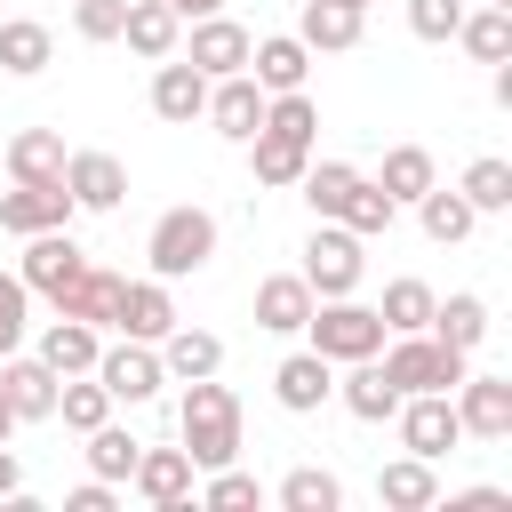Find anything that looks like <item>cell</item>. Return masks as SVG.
I'll return each instance as SVG.
<instances>
[{
    "label": "cell",
    "instance_id": "36",
    "mask_svg": "<svg viewBox=\"0 0 512 512\" xmlns=\"http://www.w3.org/2000/svg\"><path fill=\"white\" fill-rule=\"evenodd\" d=\"M352 184H360V168H352V160H304V176H296V192H304V208H312V216H344Z\"/></svg>",
    "mask_w": 512,
    "mask_h": 512
},
{
    "label": "cell",
    "instance_id": "16",
    "mask_svg": "<svg viewBox=\"0 0 512 512\" xmlns=\"http://www.w3.org/2000/svg\"><path fill=\"white\" fill-rule=\"evenodd\" d=\"M224 144H248L256 136V120H264V88L248 80V72H224V80H208V112H200Z\"/></svg>",
    "mask_w": 512,
    "mask_h": 512
},
{
    "label": "cell",
    "instance_id": "26",
    "mask_svg": "<svg viewBox=\"0 0 512 512\" xmlns=\"http://www.w3.org/2000/svg\"><path fill=\"white\" fill-rule=\"evenodd\" d=\"M96 352H104V328H88V320H64V312H56V320L40 328V360H48L56 376H88Z\"/></svg>",
    "mask_w": 512,
    "mask_h": 512
},
{
    "label": "cell",
    "instance_id": "33",
    "mask_svg": "<svg viewBox=\"0 0 512 512\" xmlns=\"http://www.w3.org/2000/svg\"><path fill=\"white\" fill-rule=\"evenodd\" d=\"M432 336L456 344V352H480V344H488V296H472V288L440 296V304H432Z\"/></svg>",
    "mask_w": 512,
    "mask_h": 512
},
{
    "label": "cell",
    "instance_id": "47",
    "mask_svg": "<svg viewBox=\"0 0 512 512\" xmlns=\"http://www.w3.org/2000/svg\"><path fill=\"white\" fill-rule=\"evenodd\" d=\"M112 504H120V488H112V480H96V472L64 496V512H112Z\"/></svg>",
    "mask_w": 512,
    "mask_h": 512
},
{
    "label": "cell",
    "instance_id": "32",
    "mask_svg": "<svg viewBox=\"0 0 512 512\" xmlns=\"http://www.w3.org/2000/svg\"><path fill=\"white\" fill-rule=\"evenodd\" d=\"M376 184H384V200H392V208H416V192H432V184H440V168H432V152H424V144H392V152H384V168H376Z\"/></svg>",
    "mask_w": 512,
    "mask_h": 512
},
{
    "label": "cell",
    "instance_id": "12",
    "mask_svg": "<svg viewBox=\"0 0 512 512\" xmlns=\"http://www.w3.org/2000/svg\"><path fill=\"white\" fill-rule=\"evenodd\" d=\"M56 384H64V376H56L40 352H24V344L0 360V392H8L16 424H48V416H56Z\"/></svg>",
    "mask_w": 512,
    "mask_h": 512
},
{
    "label": "cell",
    "instance_id": "20",
    "mask_svg": "<svg viewBox=\"0 0 512 512\" xmlns=\"http://www.w3.org/2000/svg\"><path fill=\"white\" fill-rule=\"evenodd\" d=\"M152 112H160L168 128H192V120L208 112V72H192L184 56H160V72H152Z\"/></svg>",
    "mask_w": 512,
    "mask_h": 512
},
{
    "label": "cell",
    "instance_id": "9",
    "mask_svg": "<svg viewBox=\"0 0 512 512\" xmlns=\"http://www.w3.org/2000/svg\"><path fill=\"white\" fill-rule=\"evenodd\" d=\"M80 264H88V248L72 240V224H56V232H32V240H24L16 280H24L32 296H48V304H56V296L72 288V272H80Z\"/></svg>",
    "mask_w": 512,
    "mask_h": 512
},
{
    "label": "cell",
    "instance_id": "22",
    "mask_svg": "<svg viewBox=\"0 0 512 512\" xmlns=\"http://www.w3.org/2000/svg\"><path fill=\"white\" fill-rule=\"evenodd\" d=\"M120 280H128V272L80 264V272H72V288L56 296V312H64V320H88V328H104V336H112V312H120Z\"/></svg>",
    "mask_w": 512,
    "mask_h": 512
},
{
    "label": "cell",
    "instance_id": "19",
    "mask_svg": "<svg viewBox=\"0 0 512 512\" xmlns=\"http://www.w3.org/2000/svg\"><path fill=\"white\" fill-rule=\"evenodd\" d=\"M312 288H304V272H264L256 280V328L264 336H304V320H312Z\"/></svg>",
    "mask_w": 512,
    "mask_h": 512
},
{
    "label": "cell",
    "instance_id": "4",
    "mask_svg": "<svg viewBox=\"0 0 512 512\" xmlns=\"http://www.w3.org/2000/svg\"><path fill=\"white\" fill-rule=\"evenodd\" d=\"M376 368H384L400 392H456L464 368H472V352H456V344H440L432 328H416V336H384Z\"/></svg>",
    "mask_w": 512,
    "mask_h": 512
},
{
    "label": "cell",
    "instance_id": "42",
    "mask_svg": "<svg viewBox=\"0 0 512 512\" xmlns=\"http://www.w3.org/2000/svg\"><path fill=\"white\" fill-rule=\"evenodd\" d=\"M56 416H64V432H96V424L112 416V392H104L96 376H64V384H56Z\"/></svg>",
    "mask_w": 512,
    "mask_h": 512
},
{
    "label": "cell",
    "instance_id": "18",
    "mask_svg": "<svg viewBox=\"0 0 512 512\" xmlns=\"http://www.w3.org/2000/svg\"><path fill=\"white\" fill-rule=\"evenodd\" d=\"M248 80H256L264 96L304 88V80H312V48H304L296 32H264V40H248Z\"/></svg>",
    "mask_w": 512,
    "mask_h": 512
},
{
    "label": "cell",
    "instance_id": "39",
    "mask_svg": "<svg viewBox=\"0 0 512 512\" xmlns=\"http://www.w3.org/2000/svg\"><path fill=\"white\" fill-rule=\"evenodd\" d=\"M192 504H208V512H256V504H264V488H256V472L216 464L208 480H192Z\"/></svg>",
    "mask_w": 512,
    "mask_h": 512
},
{
    "label": "cell",
    "instance_id": "48",
    "mask_svg": "<svg viewBox=\"0 0 512 512\" xmlns=\"http://www.w3.org/2000/svg\"><path fill=\"white\" fill-rule=\"evenodd\" d=\"M24 496V464H16V448L0 440V504H16Z\"/></svg>",
    "mask_w": 512,
    "mask_h": 512
},
{
    "label": "cell",
    "instance_id": "2",
    "mask_svg": "<svg viewBox=\"0 0 512 512\" xmlns=\"http://www.w3.org/2000/svg\"><path fill=\"white\" fill-rule=\"evenodd\" d=\"M216 216L200 208V200H184V208H168L152 232H144V264H152V280H192V272H208L216 264Z\"/></svg>",
    "mask_w": 512,
    "mask_h": 512
},
{
    "label": "cell",
    "instance_id": "43",
    "mask_svg": "<svg viewBox=\"0 0 512 512\" xmlns=\"http://www.w3.org/2000/svg\"><path fill=\"white\" fill-rule=\"evenodd\" d=\"M392 216H400V208H392V200H384V184H376V176H360V184H352V200H344V216H336V224H352V232H360V240H376V232H392Z\"/></svg>",
    "mask_w": 512,
    "mask_h": 512
},
{
    "label": "cell",
    "instance_id": "25",
    "mask_svg": "<svg viewBox=\"0 0 512 512\" xmlns=\"http://www.w3.org/2000/svg\"><path fill=\"white\" fill-rule=\"evenodd\" d=\"M48 64H56V32L40 16H0V72L8 80H32Z\"/></svg>",
    "mask_w": 512,
    "mask_h": 512
},
{
    "label": "cell",
    "instance_id": "5",
    "mask_svg": "<svg viewBox=\"0 0 512 512\" xmlns=\"http://www.w3.org/2000/svg\"><path fill=\"white\" fill-rule=\"evenodd\" d=\"M296 272H304L312 296H352L368 280V240L352 224H336V216H312V240H304V264Z\"/></svg>",
    "mask_w": 512,
    "mask_h": 512
},
{
    "label": "cell",
    "instance_id": "23",
    "mask_svg": "<svg viewBox=\"0 0 512 512\" xmlns=\"http://www.w3.org/2000/svg\"><path fill=\"white\" fill-rule=\"evenodd\" d=\"M376 504H384V512H432V504H440V472H432L424 456H392V464L376 472Z\"/></svg>",
    "mask_w": 512,
    "mask_h": 512
},
{
    "label": "cell",
    "instance_id": "11",
    "mask_svg": "<svg viewBox=\"0 0 512 512\" xmlns=\"http://www.w3.org/2000/svg\"><path fill=\"white\" fill-rule=\"evenodd\" d=\"M248 24H232L224 8L216 16H192V40H184V64L192 72H208V80H224V72H248Z\"/></svg>",
    "mask_w": 512,
    "mask_h": 512
},
{
    "label": "cell",
    "instance_id": "53",
    "mask_svg": "<svg viewBox=\"0 0 512 512\" xmlns=\"http://www.w3.org/2000/svg\"><path fill=\"white\" fill-rule=\"evenodd\" d=\"M496 8H512V0H496Z\"/></svg>",
    "mask_w": 512,
    "mask_h": 512
},
{
    "label": "cell",
    "instance_id": "17",
    "mask_svg": "<svg viewBox=\"0 0 512 512\" xmlns=\"http://www.w3.org/2000/svg\"><path fill=\"white\" fill-rule=\"evenodd\" d=\"M168 328H176V296H168V280H120V312H112V336L160 344Z\"/></svg>",
    "mask_w": 512,
    "mask_h": 512
},
{
    "label": "cell",
    "instance_id": "27",
    "mask_svg": "<svg viewBox=\"0 0 512 512\" xmlns=\"http://www.w3.org/2000/svg\"><path fill=\"white\" fill-rule=\"evenodd\" d=\"M160 368H168V384H192V376H216L224 368V336H208V328H168L160 336Z\"/></svg>",
    "mask_w": 512,
    "mask_h": 512
},
{
    "label": "cell",
    "instance_id": "14",
    "mask_svg": "<svg viewBox=\"0 0 512 512\" xmlns=\"http://www.w3.org/2000/svg\"><path fill=\"white\" fill-rule=\"evenodd\" d=\"M192 456L184 448H136V472H128V488L152 504V512H184L192 504Z\"/></svg>",
    "mask_w": 512,
    "mask_h": 512
},
{
    "label": "cell",
    "instance_id": "31",
    "mask_svg": "<svg viewBox=\"0 0 512 512\" xmlns=\"http://www.w3.org/2000/svg\"><path fill=\"white\" fill-rule=\"evenodd\" d=\"M456 48H464L472 64H504V56H512V8H496V0L464 8V24H456Z\"/></svg>",
    "mask_w": 512,
    "mask_h": 512
},
{
    "label": "cell",
    "instance_id": "34",
    "mask_svg": "<svg viewBox=\"0 0 512 512\" xmlns=\"http://www.w3.org/2000/svg\"><path fill=\"white\" fill-rule=\"evenodd\" d=\"M0 160H8V176H16V184H40V176H64V136H56V128H16Z\"/></svg>",
    "mask_w": 512,
    "mask_h": 512
},
{
    "label": "cell",
    "instance_id": "13",
    "mask_svg": "<svg viewBox=\"0 0 512 512\" xmlns=\"http://www.w3.org/2000/svg\"><path fill=\"white\" fill-rule=\"evenodd\" d=\"M272 400H280L288 416H320V408L336 400V360H320L312 344H304V352H288V360L272 368Z\"/></svg>",
    "mask_w": 512,
    "mask_h": 512
},
{
    "label": "cell",
    "instance_id": "29",
    "mask_svg": "<svg viewBox=\"0 0 512 512\" xmlns=\"http://www.w3.org/2000/svg\"><path fill=\"white\" fill-rule=\"evenodd\" d=\"M304 160H312V144H288V136H272V128L248 136V176H256L264 192H296Z\"/></svg>",
    "mask_w": 512,
    "mask_h": 512
},
{
    "label": "cell",
    "instance_id": "41",
    "mask_svg": "<svg viewBox=\"0 0 512 512\" xmlns=\"http://www.w3.org/2000/svg\"><path fill=\"white\" fill-rule=\"evenodd\" d=\"M256 128H272V136H288V144H312L320 136V104L304 96V88H280V96H264V120Z\"/></svg>",
    "mask_w": 512,
    "mask_h": 512
},
{
    "label": "cell",
    "instance_id": "51",
    "mask_svg": "<svg viewBox=\"0 0 512 512\" xmlns=\"http://www.w3.org/2000/svg\"><path fill=\"white\" fill-rule=\"evenodd\" d=\"M0 440H16V408H8V392H0Z\"/></svg>",
    "mask_w": 512,
    "mask_h": 512
},
{
    "label": "cell",
    "instance_id": "1",
    "mask_svg": "<svg viewBox=\"0 0 512 512\" xmlns=\"http://www.w3.org/2000/svg\"><path fill=\"white\" fill-rule=\"evenodd\" d=\"M176 440L192 456V472H216V464H240V392L216 384V376H192L184 400H176Z\"/></svg>",
    "mask_w": 512,
    "mask_h": 512
},
{
    "label": "cell",
    "instance_id": "40",
    "mask_svg": "<svg viewBox=\"0 0 512 512\" xmlns=\"http://www.w3.org/2000/svg\"><path fill=\"white\" fill-rule=\"evenodd\" d=\"M272 496H280V512H336V504H344V480L320 472V464H296Z\"/></svg>",
    "mask_w": 512,
    "mask_h": 512
},
{
    "label": "cell",
    "instance_id": "46",
    "mask_svg": "<svg viewBox=\"0 0 512 512\" xmlns=\"http://www.w3.org/2000/svg\"><path fill=\"white\" fill-rule=\"evenodd\" d=\"M464 24V0H408V32L416 40H456Z\"/></svg>",
    "mask_w": 512,
    "mask_h": 512
},
{
    "label": "cell",
    "instance_id": "50",
    "mask_svg": "<svg viewBox=\"0 0 512 512\" xmlns=\"http://www.w3.org/2000/svg\"><path fill=\"white\" fill-rule=\"evenodd\" d=\"M168 8H176V16H184V24H192V16H216V8H224V0H168Z\"/></svg>",
    "mask_w": 512,
    "mask_h": 512
},
{
    "label": "cell",
    "instance_id": "6",
    "mask_svg": "<svg viewBox=\"0 0 512 512\" xmlns=\"http://www.w3.org/2000/svg\"><path fill=\"white\" fill-rule=\"evenodd\" d=\"M88 376L112 392V408H120V400H128V408H144V400H160V384H168V368H160V344H136V336L104 344Z\"/></svg>",
    "mask_w": 512,
    "mask_h": 512
},
{
    "label": "cell",
    "instance_id": "52",
    "mask_svg": "<svg viewBox=\"0 0 512 512\" xmlns=\"http://www.w3.org/2000/svg\"><path fill=\"white\" fill-rule=\"evenodd\" d=\"M336 8H360V16H368V8H376V0H336Z\"/></svg>",
    "mask_w": 512,
    "mask_h": 512
},
{
    "label": "cell",
    "instance_id": "8",
    "mask_svg": "<svg viewBox=\"0 0 512 512\" xmlns=\"http://www.w3.org/2000/svg\"><path fill=\"white\" fill-rule=\"evenodd\" d=\"M392 424H400V448H408V456H424V464H440V456L464 440V424H456V400H448V392H408V400L392 408Z\"/></svg>",
    "mask_w": 512,
    "mask_h": 512
},
{
    "label": "cell",
    "instance_id": "28",
    "mask_svg": "<svg viewBox=\"0 0 512 512\" xmlns=\"http://www.w3.org/2000/svg\"><path fill=\"white\" fill-rule=\"evenodd\" d=\"M120 40H128L144 64H160V56H176V40H184V16H176L168 0H128V24H120Z\"/></svg>",
    "mask_w": 512,
    "mask_h": 512
},
{
    "label": "cell",
    "instance_id": "35",
    "mask_svg": "<svg viewBox=\"0 0 512 512\" xmlns=\"http://www.w3.org/2000/svg\"><path fill=\"white\" fill-rule=\"evenodd\" d=\"M80 440H88V448H80V456H88V472H96V480H112V488H128V472H136V448H144V440H136L128 424H112V416H104L96 432H80Z\"/></svg>",
    "mask_w": 512,
    "mask_h": 512
},
{
    "label": "cell",
    "instance_id": "7",
    "mask_svg": "<svg viewBox=\"0 0 512 512\" xmlns=\"http://www.w3.org/2000/svg\"><path fill=\"white\" fill-rule=\"evenodd\" d=\"M448 400H456L464 440H512V376H496V368H464V384H456Z\"/></svg>",
    "mask_w": 512,
    "mask_h": 512
},
{
    "label": "cell",
    "instance_id": "49",
    "mask_svg": "<svg viewBox=\"0 0 512 512\" xmlns=\"http://www.w3.org/2000/svg\"><path fill=\"white\" fill-rule=\"evenodd\" d=\"M448 504H456V512H496V504H512V496H504V488H464V496H448Z\"/></svg>",
    "mask_w": 512,
    "mask_h": 512
},
{
    "label": "cell",
    "instance_id": "3",
    "mask_svg": "<svg viewBox=\"0 0 512 512\" xmlns=\"http://www.w3.org/2000/svg\"><path fill=\"white\" fill-rule=\"evenodd\" d=\"M304 344L320 352V360H376L384 352V320H376V304H360V296H320L312 304V320H304Z\"/></svg>",
    "mask_w": 512,
    "mask_h": 512
},
{
    "label": "cell",
    "instance_id": "45",
    "mask_svg": "<svg viewBox=\"0 0 512 512\" xmlns=\"http://www.w3.org/2000/svg\"><path fill=\"white\" fill-rule=\"evenodd\" d=\"M120 24H128V0H72V32L80 40H120Z\"/></svg>",
    "mask_w": 512,
    "mask_h": 512
},
{
    "label": "cell",
    "instance_id": "30",
    "mask_svg": "<svg viewBox=\"0 0 512 512\" xmlns=\"http://www.w3.org/2000/svg\"><path fill=\"white\" fill-rule=\"evenodd\" d=\"M416 224H424V240H440V248H456V240H472V224H480V208L456 192V184H432V192H416Z\"/></svg>",
    "mask_w": 512,
    "mask_h": 512
},
{
    "label": "cell",
    "instance_id": "21",
    "mask_svg": "<svg viewBox=\"0 0 512 512\" xmlns=\"http://www.w3.org/2000/svg\"><path fill=\"white\" fill-rule=\"evenodd\" d=\"M336 400H344V416H360V424H392V408L408 400L376 360H344V376H336Z\"/></svg>",
    "mask_w": 512,
    "mask_h": 512
},
{
    "label": "cell",
    "instance_id": "15",
    "mask_svg": "<svg viewBox=\"0 0 512 512\" xmlns=\"http://www.w3.org/2000/svg\"><path fill=\"white\" fill-rule=\"evenodd\" d=\"M64 192L88 208V216H112L128 200V168L120 152H64Z\"/></svg>",
    "mask_w": 512,
    "mask_h": 512
},
{
    "label": "cell",
    "instance_id": "24",
    "mask_svg": "<svg viewBox=\"0 0 512 512\" xmlns=\"http://www.w3.org/2000/svg\"><path fill=\"white\" fill-rule=\"evenodd\" d=\"M360 32H368V16L336 8V0H304V16H296V40L312 56H344V48H360Z\"/></svg>",
    "mask_w": 512,
    "mask_h": 512
},
{
    "label": "cell",
    "instance_id": "38",
    "mask_svg": "<svg viewBox=\"0 0 512 512\" xmlns=\"http://www.w3.org/2000/svg\"><path fill=\"white\" fill-rule=\"evenodd\" d=\"M456 192L480 208V216H504L512 208V160H496V152H480L464 176H456Z\"/></svg>",
    "mask_w": 512,
    "mask_h": 512
},
{
    "label": "cell",
    "instance_id": "37",
    "mask_svg": "<svg viewBox=\"0 0 512 512\" xmlns=\"http://www.w3.org/2000/svg\"><path fill=\"white\" fill-rule=\"evenodd\" d=\"M432 288L424 280H384V304H376V320H384V336H416V328H432Z\"/></svg>",
    "mask_w": 512,
    "mask_h": 512
},
{
    "label": "cell",
    "instance_id": "10",
    "mask_svg": "<svg viewBox=\"0 0 512 512\" xmlns=\"http://www.w3.org/2000/svg\"><path fill=\"white\" fill-rule=\"evenodd\" d=\"M80 216V200L64 192V176H40V184H16V192H0V232H16V240H32V232H56V224H72Z\"/></svg>",
    "mask_w": 512,
    "mask_h": 512
},
{
    "label": "cell",
    "instance_id": "44",
    "mask_svg": "<svg viewBox=\"0 0 512 512\" xmlns=\"http://www.w3.org/2000/svg\"><path fill=\"white\" fill-rule=\"evenodd\" d=\"M24 328H32V288L16 272H0V360L24 344Z\"/></svg>",
    "mask_w": 512,
    "mask_h": 512
}]
</instances>
